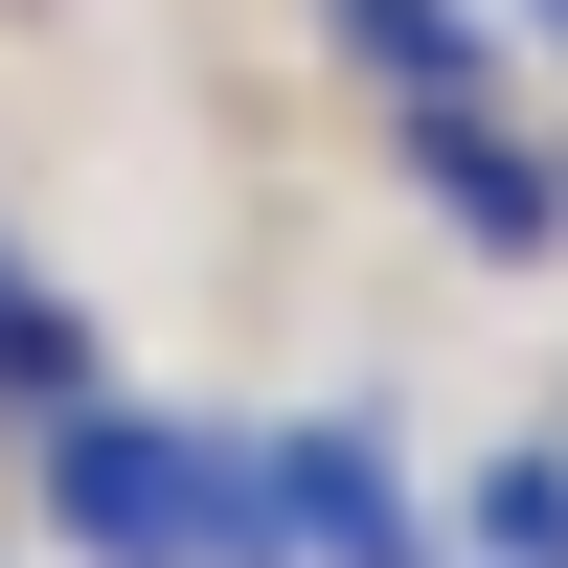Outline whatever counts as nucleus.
I'll list each match as a JSON object with an SVG mask.
<instances>
[{"mask_svg": "<svg viewBox=\"0 0 568 568\" xmlns=\"http://www.w3.org/2000/svg\"><path fill=\"white\" fill-rule=\"evenodd\" d=\"M409 160H433V205L478 227V251H546V227H568V160H524L500 114H409Z\"/></svg>", "mask_w": 568, "mask_h": 568, "instance_id": "nucleus-3", "label": "nucleus"}, {"mask_svg": "<svg viewBox=\"0 0 568 568\" xmlns=\"http://www.w3.org/2000/svg\"><path fill=\"white\" fill-rule=\"evenodd\" d=\"M524 23H546V45H568V0H524Z\"/></svg>", "mask_w": 568, "mask_h": 568, "instance_id": "nucleus-7", "label": "nucleus"}, {"mask_svg": "<svg viewBox=\"0 0 568 568\" xmlns=\"http://www.w3.org/2000/svg\"><path fill=\"white\" fill-rule=\"evenodd\" d=\"M478 546L500 568H568V455H500V478H478Z\"/></svg>", "mask_w": 568, "mask_h": 568, "instance_id": "nucleus-6", "label": "nucleus"}, {"mask_svg": "<svg viewBox=\"0 0 568 568\" xmlns=\"http://www.w3.org/2000/svg\"><path fill=\"white\" fill-rule=\"evenodd\" d=\"M0 409H91V318L45 273H0Z\"/></svg>", "mask_w": 568, "mask_h": 568, "instance_id": "nucleus-5", "label": "nucleus"}, {"mask_svg": "<svg viewBox=\"0 0 568 568\" xmlns=\"http://www.w3.org/2000/svg\"><path fill=\"white\" fill-rule=\"evenodd\" d=\"M342 45L409 91V114H478V23H455V0H342Z\"/></svg>", "mask_w": 568, "mask_h": 568, "instance_id": "nucleus-4", "label": "nucleus"}, {"mask_svg": "<svg viewBox=\"0 0 568 568\" xmlns=\"http://www.w3.org/2000/svg\"><path fill=\"white\" fill-rule=\"evenodd\" d=\"M251 478H273V546H296V568H433V524H409V478H387V433H273Z\"/></svg>", "mask_w": 568, "mask_h": 568, "instance_id": "nucleus-2", "label": "nucleus"}, {"mask_svg": "<svg viewBox=\"0 0 568 568\" xmlns=\"http://www.w3.org/2000/svg\"><path fill=\"white\" fill-rule=\"evenodd\" d=\"M45 524H69L91 568H296L251 433H160V409H114V387L45 409Z\"/></svg>", "mask_w": 568, "mask_h": 568, "instance_id": "nucleus-1", "label": "nucleus"}]
</instances>
